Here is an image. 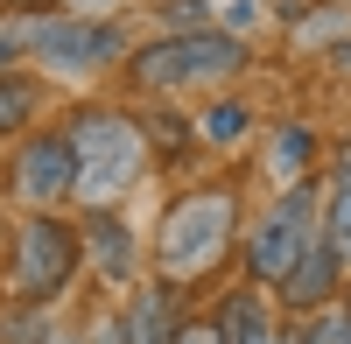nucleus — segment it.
Returning <instances> with one entry per match:
<instances>
[{
  "label": "nucleus",
  "mask_w": 351,
  "mask_h": 344,
  "mask_svg": "<svg viewBox=\"0 0 351 344\" xmlns=\"http://www.w3.org/2000/svg\"><path fill=\"white\" fill-rule=\"evenodd\" d=\"M246 71V42L232 28H169L148 49H134V84L141 92H204Z\"/></svg>",
  "instance_id": "1"
},
{
  "label": "nucleus",
  "mask_w": 351,
  "mask_h": 344,
  "mask_svg": "<svg viewBox=\"0 0 351 344\" xmlns=\"http://www.w3.org/2000/svg\"><path fill=\"white\" fill-rule=\"evenodd\" d=\"M232 232H239V197H232L225 183H218V190H190V197H176V204L162 211L155 267H162L169 281H197L204 267L225 260Z\"/></svg>",
  "instance_id": "2"
},
{
  "label": "nucleus",
  "mask_w": 351,
  "mask_h": 344,
  "mask_svg": "<svg viewBox=\"0 0 351 344\" xmlns=\"http://www.w3.org/2000/svg\"><path fill=\"white\" fill-rule=\"evenodd\" d=\"M71 155H77V197H92V211L112 204L120 190L141 183L148 169V134L112 106H84L71 120Z\"/></svg>",
  "instance_id": "3"
},
{
  "label": "nucleus",
  "mask_w": 351,
  "mask_h": 344,
  "mask_svg": "<svg viewBox=\"0 0 351 344\" xmlns=\"http://www.w3.org/2000/svg\"><path fill=\"white\" fill-rule=\"evenodd\" d=\"M0 42L43 56V64L64 71V77L106 71V64H120V56H127V36H120L112 21H99V14H21V21L0 28Z\"/></svg>",
  "instance_id": "4"
},
{
  "label": "nucleus",
  "mask_w": 351,
  "mask_h": 344,
  "mask_svg": "<svg viewBox=\"0 0 351 344\" xmlns=\"http://www.w3.org/2000/svg\"><path fill=\"white\" fill-rule=\"evenodd\" d=\"M84 267V232L71 218H56V211H36L14 232V260H8V288L21 309H49L56 295L77 281Z\"/></svg>",
  "instance_id": "5"
},
{
  "label": "nucleus",
  "mask_w": 351,
  "mask_h": 344,
  "mask_svg": "<svg viewBox=\"0 0 351 344\" xmlns=\"http://www.w3.org/2000/svg\"><path fill=\"white\" fill-rule=\"evenodd\" d=\"M316 239V190L309 183H288V197L260 218V232L246 239V281L260 288H281V274L295 267V253Z\"/></svg>",
  "instance_id": "6"
},
{
  "label": "nucleus",
  "mask_w": 351,
  "mask_h": 344,
  "mask_svg": "<svg viewBox=\"0 0 351 344\" xmlns=\"http://www.w3.org/2000/svg\"><path fill=\"white\" fill-rule=\"evenodd\" d=\"M14 197L36 211H56L64 197H77V155H71V134H36L21 140L14 155Z\"/></svg>",
  "instance_id": "7"
},
{
  "label": "nucleus",
  "mask_w": 351,
  "mask_h": 344,
  "mask_svg": "<svg viewBox=\"0 0 351 344\" xmlns=\"http://www.w3.org/2000/svg\"><path fill=\"white\" fill-rule=\"evenodd\" d=\"M337 260H344V253L316 232V239L295 253V267L281 274V302H288V309H324V295L337 288Z\"/></svg>",
  "instance_id": "8"
},
{
  "label": "nucleus",
  "mask_w": 351,
  "mask_h": 344,
  "mask_svg": "<svg viewBox=\"0 0 351 344\" xmlns=\"http://www.w3.org/2000/svg\"><path fill=\"white\" fill-rule=\"evenodd\" d=\"M176 288H183V281H148V288H141L127 309H120V344H169L176 337Z\"/></svg>",
  "instance_id": "9"
},
{
  "label": "nucleus",
  "mask_w": 351,
  "mask_h": 344,
  "mask_svg": "<svg viewBox=\"0 0 351 344\" xmlns=\"http://www.w3.org/2000/svg\"><path fill=\"white\" fill-rule=\"evenodd\" d=\"M84 253H92V260L106 267V281H134V267H141V253H134V232L120 218H112L106 204L84 218Z\"/></svg>",
  "instance_id": "10"
},
{
  "label": "nucleus",
  "mask_w": 351,
  "mask_h": 344,
  "mask_svg": "<svg viewBox=\"0 0 351 344\" xmlns=\"http://www.w3.org/2000/svg\"><path fill=\"white\" fill-rule=\"evenodd\" d=\"M218 330H225V344H274V323H267V309H260L253 288L218 302Z\"/></svg>",
  "instance_id": "11"
},
{
  "label": "nucleus",
  "mask_w": 351,
  "mask_h": 344,
  "mask_svg": "<svg viewBox=\"0 0 351 344\" xmlns=\"http://www.w3.org/2000/svg\"><path fill=\"white\" fill-rule=\"evenodd\" d=\"M309 155H316V140H309V127H281V134H274V148H267V162H274V176H288V183H302V169H309Z\"/></svg>",
  "instance_id": "12"
},
{
  "label": "nucleus",
  "mask_w": 351,
  "mask_h": 344,
  "mask_svg": "<svg viewBox=\"0 0 351 344\" xmlns=\"http://www.w3.org/2000/svg\"><path fill=\"white\" fill-rule=\"evenodd\" d=\"M295 42L316 49V42H351V8H316L295 21Z\"/></svg>",
  "instance_id": "13"
},
{
  "label": "nucleus",
  "mask_w": 351,
  "mask_h": 344,
  "mask_svg": "<svg viewBox=\"0 0 351 344\" xmlns=\"http://www.w3.org/2000/svg\"><path fill=\"white\" fill-rule=\"evenodd\" d=\"M253 120H246V106L239 99H218V106H204V120H197V134L204 140H218V148H232V140H239Z\"/></svg>",
  "instance_id": "14"
},
{
  "label": "nucleus",
  "mask_w": 351,
  "mask_h": 344,
  "mask_svg": "<svg viewBox=\"0 0 351 344\" xmlns=\"http://www.w3.org/2000/svg\"><path fill=\"white\" fill-rule=\"evenodd\" d=\"M28 112H36V84L14 77V71H0V134L28 127Z\"/></svg>",
  "instance_id": "15"
},
{
  "label": "nucleus",
  "mask_w": 351,
  "mask_h": 344,
  "mask_svg": "<svg viewBox=\"0 0 351 344\" xmlns=\"http://www.w3.org/2000/svg\"><path fill=\"white\" fill-rule=\"evenodd\" d=\"M337 253H351V183H337L330 190V232H324Z\"/></svg>",
  "instance_id": "16"
},
{
  "label": "nucleus",
  "mask_w": 351,
  "mask_h": 344,
  "mask_svg": "<svg viewBox=\"0 0 351 344\" xmlns=\"http://www.w3.org/2000/svg\"><path fill=\"white\" fill-rule=\"evenodd\" d=\"M302 344H351V309H330V317H316L302 330Z\"/></svg>",
  "instance_id": "17"
},
{
  "label": "nucleus",
  "mask_w": 351,
  "mask_h": 344,
  "mask_svg": "<svg viewBox=\"0 0 351 344\" xmlns=\"http://www.w3.org/2000/svg\"><path fill=\"white\" fill-rule=\"evenodd\" d=\"M169 344H225V330H218V317H204V323H176Z\"/></svg>",
  "instance_id": "18"
},
{
  "label": "nucleus",
  "mask_w": 351,
  "mask_h": 344,
  "mask_svg": "<svg viewBox=\"0 0 351 344\" xmlns=\"http://www.w3.org/2000/svg\"><path fill=\"white\" fill-rule=\"evenodd\" d=\"M169 28H204V0H169Z\"/></svg>",
  "instance_id": "19"
},
{
  "label": "nucleus",
  "mask_w": 351,
  "mask_h": 344,
  "mask_svg": "<svg viewBox=\"0 0 351 344\" xmlns=\"http://www.w3.org/2000/svg\"><path fill=\"white\" fill-rule=\"evenodd\" d=\"M106 8L112 0H64V14H99V21H106Z\"/></svg>",
  "instance_id": "20"
},
{
  "label": "nucleus",
  "mask_w": 351,
  "mask_h": 344,
  "mask_svg": "<svg viewBox=\"0 0 351 344\" xmlns=\"http://www.w3.org/2000/svg\"><path fill=\"white\" fill-rule=\"evenodd\" d=\"M330 183H351V140H337V169H330Z\"/></svg>",
  "instance_id": "21"
},
{
  "label": "nucleus",
  "mask_w": 351,
  "mask_h": 344,
  "mask_svg": "<svg viewBox=\"0 0 351 344\" xmlns=\"http://www.w3.org/2000/svg\"><path fill=\"white\" fill-rule=\"evenodd\" d=\"M337 71H351V42H337Z\"/></svg>",
  "instance_id": "22"
},
{
  "label": "nucleus",
  "mask_w": 351,
  "mask_h": 344,
  "mask_svg": "<svg viewBox=\"0 0 351 344\" xmlns=\"http://www.w3.org/2000/svg\"><path fill=\"white\" fill-rule=\"evenodd\" d=\"M8 8H43V0H8Z\"/></svg>",
  "instance_id": "23"
},
{
  "label": "nucleus",
  "mask_w": 351,
  "mask_h": 344,
  "mask_svg": "<svg viewBox=\"0 0 351 344\" xmlns=\"http://www.w3.org/2000/svg\"><path fill=\"white\" fill-rule=\"evenodd\" d=\"M0 71H8V42H0Z\"/></svg>",
  "instance_id": "24"
},
{
  "label": "nucleus",
  "mask_w": 351,
  "mask_h": 344,
  "mask_svg": "<svg viewBox=\"0 0 351 344\" xmlns=\"http://www.w3.org/2000/svg\"><path fill=\"white\" fill-rule=\"evenodd\" d=\"M49 344H71V337H49Z\"/></svg>",
  "instance_id": "25"
}]
</instances>
